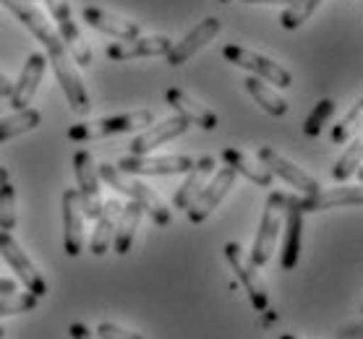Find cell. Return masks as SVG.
Returning a JSON list of instances; mask_svg holds the SVG:
<instances>
[{
  "mask_svg": "<svg viewBox=\"0 0 363 339\" xmlns=\"http://www.w3.org/2000/svg\"><path fill=\"white\" fill-rule=\"evenodd\" d=\"M0 3L42 42V47L48 52V63L52 66L55 76H58V84H60V89H63V94H66L71 110H74L76 115H86L91 108L89 94H86V86H84L82 76L76 74L74 63H71V55H68L66 42L60 40V34L50 26V21L42 16V11L34 6L32 0H0Z\"/></svg>",
  "mask_w": 363,
  "mask_h": 339,
  "instance_id": "1",
  "label": "cell"
},
{
  "mask_svg": "<svg viewBox=\"0 0 363 339\" xmlns=\"http://www.w3.org/2000/svg\"><path fill=\"white\" fill-rule=\"evenodd\" d=\"M99 178L108 183L110 188H116L118 193H125L131 201H136L144 212H147L149 217H152V222L160 224V227H167V224L173 222V214H170V209H167V204L162 199H160L155 190L149 188L147 183L141 180H133V178H128V175L123 173V170H118V165H99L97 167Z\"/></svg>",
  "mask_w": 363,
  "mask_h": 339,
  "instance_id": "2",
  "label": "cell"
},
{
  "mask_svg": "<svg viewBox=\"0 0 363 339\" xmlns=\"http://www.w3.org/2000/svg\"><path fill=\"white\" fill-rule=\"evenodd\" d=\"M152 120H155L152 110H131L123 115L99 117L91 123H76L68 128V141H97L108 139V136H118V133H131L152 125Z\"/></svg>",
  "mask_w": 363,
  "mask_h": 339,
  "instance_id": "3",
  "label": "cell"
},
{
  "mask_svg": "<svg viewBox=\"0 0 363 339\" xmlns=\"http://www.w3.org/2000/svg\"><path fill=\"white\" fill-rule=\"evenodd\" d=\"M282 217H285V193L272 190L264 204V214H262L254 246H251V256H248L259 269L269 264V258H272V251L277 246V238H280L282 230Z\"/></svg>",
  "mask_w": 363,
  "mask_h": 339,
  "instance_id": "4",
  "label": "cell"
},
{
  "mask_svg": "<svg viewBox=\"0 0 363 339\" xmlns=\"http://www.w3.org/2000/svg\"><path fill=\"white\" fill-rule=\"evenodd\" d=\"M223 58L230 60L233 66L243 68V71H251L256 79H262L267 84H274L280 89H288L293 84V74L288 68H282L280 63H274L272 58L267 55H259V52L248 50L243 45H225L223 47Z\"/></svg>",
  "mask_w": 363,
  "mask_h": 339,
  "instance_id": "5",
  "label": "cell"
},
{
  "mask_svg": "<svg viewBox=\"0 0 363 339\" xmlns=\"http://www.w3.org/2000/svg\"><path fill=\"white\" fill-rule=\"evenodd\" d=\"M225 258H228L230 269L235 272V277L240 280V285L246 287L254 311H259V314L267 311L269 308V292H267V285L262 280V274H259V266L246 256V251L240 248L238 243H225Z\"/></svg>",
  "mask_w": 363,
  "mask_h": 339,
  "instance_id": "6",
  "label": "cell"
},
{
  "mask_svg": "<svg viewBox=\"0 0 363 339\" xmlns=\"http://www.w3.org/2000/svg\"><path fill=\"white\" fill-rule=\"evenodd\" d=\"M233 183H235V170L233 167H220L217 173H212V178L206 180V185L199 190V196L189 204L186 217L191 224H201L209 219V214L215 212L220 204L225 201V196L230 193Z\"/></svg>",
  "mask_w": 363,
  "mask_h": 339,
  "instance_id": "7",
  "label": "cell"
},
{
  "mask_svg": "<svg viewBox=\"0 0 363 339\" xmlns=\"http://www.w3.org/2000/svg\"><path fill=\"white\" fill-rule=\"evenodd\" d=\"M0 256L6 258V264L13 269L21 285H24L29 292H34L37 298H45L48 295V282L42 277V272L34 266V261L26 256V251L21 248V243H18L11 232H3L0 230Z\"/></svg>",
  "mask_w": 363,
  "mask_h": 339,
  "instance_id": "8",
  "label": "cell"
},
{
  "mask_svg": "<svg viewBox=\"0 0 363 339\" xmlns=\"http://www.w3.org/2000/svg\"><path fill=\"white\" fill-rule=\"evenodd\" d=\"M74 173L79 183V199H82L84 219H97L102 212V193H99V173L97 165L86 149H79L74 154Z\"/></svg>",
  "mask_w": 363,
  "mask_h": 339,
  "instance_id": "9",
  "label": "cell"
},
{
  "mask_svg": "<svg viewBox=\"0 0 363 339\" xmlns=\"http://www.w3.org/2000/svg\"><path fill=\"white\" fill-rule=\"evenodd\" d=\"M288 201L303 214L327 212L340 207H363V183L361 185H337V188L319 190L314 196H288Z\"/></svg>",
  "mask_w": 363,
  "mask_h": 339,
  "instance_id": "10",
  "label": "cell"
},
{
  "mask_svg": "<svg viewBox=\"0 0 363 339\" xmlns=\"http://www.w3.org/2000/svg\"><path fill=\"white\" fill-rule=\"evenodd\" d=\"M45 3H48V11H50V16H52V21L58 24L60 40L66 42V47H68V52L74 55V60L84 68L91 66V50H89V45L84 42L79 26H76L68 0H45Z\"/></svg>",
  "mask_w": 363,
  "mask_h": 339,
  "instance_id": "11",
  "label": "cell"
},
{
  "mask_svg": "<svg viewBox=\"0 0 363 339\" xmlns=\"http://www.w3.org/2000/svg\"><path fill=\"white\" fill-rule=\"evenodd\" d=\"M196 159L186 154H167V157H149V154H128L118 159V170L125 175H183L194 167Z\"/></svg>",
  "mask_w": 363,
  "mask_h": 339,
  "instance_id": "12",
  "label": "cell"
},
{
  "mask_svg": "<svg viewBox=\"0 0 363 339\" xmlns=\"http://www.w3.org/2000/svg\"><path fill=\"white\" fill-rule=\"evenodd\" d=\"M259 162H262V165H264L274 178L285 180L290 188L301 190L303 196H314V193L322 190V185L316 183V178H311L306 170H301L298 165H293L290 159H285L280 151H274L272 146H262V149H259Z\"/></svg>",
  "mask_w": 363,
  "mask_h": 339,
  "instance_id": "13",
  "label": "cell"
},
{
  "mask_svg": "<svg viewBox=\"0 0 363 339\" xmlns=\"http://www.w3.org/2000/svg\"><path fill=\"white\" fill-rule=\"evenodd\" d=\"M173 47L170 37L165 34H155V37H133V40H121L113 42L105 55L110 60H118V63H125V60H139V58H162L167 55Z\"/></svg>",
  "mask_w": 363,
  "mask_h": 339,
  "instance_id": "14",
  "label": "cell"
},
{
  "mask_svg": "<svg viewBox=\"0 0 363 339\" xmlns=\"http://www.w3.org/2000/svg\"><path fill=\"white\" fill-rule=\"evenodd\" d=\"M217 34H220V18L215 16H206L204 21H199L194 29H191L186 37H183L181 42H175L173 47H170V52H167V66H183V63H189L194 55H196L201 47H206L209 42L215 40Z\"/></svg>",
  "mask_w": 363,
  "mask_h": 339,
  "instance_id": "15",
  "label": "cell"
},
{
  "mask_svg": "<svg viewBox=\"0 0 363 339\" xmlns=\"http://www.w3.org/2000/svg\"><path fill=\"white\" fill-rule=\"evenodd\" d=\"M303 212L296 209L288 201L285 193V217H282V251H280V266L285 272H293L301 261V248H303Z\"/></svg>",
  "mask_w": 363,
  "mask_h": 339,
  "instance_id": "16",
  "label": "cell"
},
{
  "mask_svg": "<svg viewBox=\"0 0 363 339\" xmlns=\"http://www.w3.org/2000/svg\"><path fill=\"white\" fill-rule=\"evenodd\" d=\"M60 207H63V251L71 258H76L84 251V212L79 190H63Z\"/></svg>",
  "mask_w": 363,
  "mask_h": 339,
  "instance_id": "17",
  "label": "cell"
},
{
  "mask_svg": "<svg viewBox=\"0 0 363 339\" xmlns=\"http://www.w3.org/2000/svg\"><path fill=\"white\" fill-rule=\"evenodd\" d=\"M45 68H48V55L32 52V55L26 58L24 68H21V76H18V81L13 84V91H11V97H9L11 108L13 110L29 108V102L34 100V94H37V89H40Z\"/></svg>",
  "mask_w": 363,
  "mask_h": 339,
  "instance_id": "18",
  "label": "cell"
},
{
  "mask_svg": "<svg viewBox=\"0 0 363 339\" xmlns=\"http://www.w3.org/2000/svg\"><path fill=\"white\" fill-rule=\"evenodd\" d=\"M189 125H191L189 120H183L181 115L167 117V120H162V123L149 125L147 131L139 133V136L128 144V149H131V154H149V151H155L157 146L167 144V141L183 136V133L189 131Z\"/></svg>",
  "mask_w": 363,
  "mask_h": 339,
  "instance_id": "19",
  "label": "cell"
},
{
  "mask_svg": "<svg viewBox=\"0 0 363 339\" xmlns=\"http://www.w3.org/2000/svg\"><path fill=\"white\" fill-rule=\"evenodd\" d=\"M167 105L175 110V115H181L183 120H189L191 125H199L204 131H215L217 128V115L209 108H204L201 102H196L191 94H186L183 89H167L165 91Z\"/></svg>",
  "mask_w": 363,
  "mask_h": 339,
  "instance_id": "20",
  "label": "cell"
},
{
  "mask_svg": "<svg viewBox=\"0 0 363 339\" xmlns=\"http://www.w3.org/2000/svg\"><path fill=\"white\" fill-rule=\"evenodd\" d=\"M82 16H84V21H86L89 26H94L97 32L118 37V40H133V37H139L141 34V26L136 24V21L116 16V13H110V11H105V8H97V6H86V8H82Z\"/></svg>",
  "mask_w": 363,
  "mask_h": 339,
  "instance_id": "21",
  "label": "cell"
},
{
  "mask_svg": "<svg viewBox=\"0 0 363 339\" xmlns=\"http://www.w3.org/2000/svg\"><path fill=\"white\" fill-rule=\"evenodd\" d=\"M123 212V204L118 199H108L102 201V212L97 217V224H94V230H91V238H89V251L94 256H105L113 246V238H116V224H118V217Z\"/></svg>",
  "mask_w": 363,
  "mask_h": 339,
  "instance_id": "22",
  "label": "cell"
},
{
  "mask_svg": "<svg viewBox=\"0 0 363 339\" xmlns=\"http://www.w3.org/2000/svg\"><path fill=\"white\" fill-rule=\"evenodd\" d=\"M212 173H215V157H201L194 162V167H191L189 173H186V180L178 185V190H175L173 196V207L175 209H189V204L199 196V190L204 188L206 180L212 178Z\"/></svg>",
  "mask_w": 363,
  "mask_h": 339,
  "instance_id": "23",
  "label": "cell"
},
{
  "mask_svg": "<svg viewBox=\"0 0 363 339\" xmlns=\"http://www.w3.org/2000/svg\"><path fill=\"white\" fill-rule=\"evenodd\" d=\"M220 157H223L225 165L235 170V175H243V178H248L251 183L262 185V188H269V185H272L274 175L269 173L259 159H254L251 154H246V151L235 149V146H228V149H223Z\"/></svg>",
  "mask_w": 363,
  "mask_h": 339,
  "instance_id": "24",
  "label": "cell"
},
{
  "mask_svg": "<svg viewBox=\"0 0 363 339\" xmlns=\"http://www.w3.org/2000/svg\"><path fill=\"white\" fill-rule=\"evenodd\" d=\"M144 217V209L131 201V204H123V212L118 217L116 224V238H113V251L118 256H125L133 246V238H136V230H139V222Z\"/></svg>",
  "mask_w": 363,
  "mask_h": 339,
  "instance_id": "25",
  "label": "cell"
},
{
  "mask_svg": "<svg viewBox=\"0 0 363 339\" xmlns=\"http://www.w3.org/2000/svg\"><path fill=\"white\" fill-rule=\"evenodd\" d=\"M246 91L251 94V100H254L259 108L264 110L267 115L282 117L285 113H288V102L282 100L280 94H277V91H274L267 81H262V79H256V76H248V79H246Z\"/></svg>",
  "mask_w": 363,
  "mask_h": 339,
  "instance_id": "26",
  "label": "cell"
},
{
  "mask_svg": "<svg viewBox=\"0 0 363 339\" xmlns=\"http://www.w3.org/2000/svg\"><path fill=\"white\" fill-rule=\"evenodd\" d=\"M40 125H42L40 110H34V108L16 110L13 115L0 117V144L9 139H16V136H21V133L34 131V128H40Z\"/></svg>",
  "mask_w": 363,
  "mask_h": 339,
  "instance_id": "27",
  "label": "cell"
},
{
  "mask_svg": "<svg viewBox=\"0 0 363 339\" xmlns=\"http://www.w3.org/2000/svg\"><path fill=\"white\" fill-rule=\"evenodd\" d=\"M363 165V133L358 136V139L347 146L345 151H342V157L335 162V170H332V178L337 183H345L347 178H353L355 170Z\"/></svg>",
  "mask_w": 363,
  "mask_h": 339,
  "instance_id": "28",
  "label": "cell"
},
{
  "mask_svg": "<svg viewBox=\"0 0 363 339\" xmlns=\"http://www.w3.org/2000/svg\"><path fill=\"white\" fill-rule=\"evenodd\" d=\"M319 6H322V0H293V3H288V8L282 11V16H280L282 29H288V32L301 29L308 18L314 16V11L319 8Z\"/></svg>",
  "mask_w": 363,
  "mask_h": 339,
  "instance_id": "29",
  "label": "cell"
},
{
  "mask_svg": "<svg viewBox=\"0 0 363 339\" xmlns=\"http://www.w3.org/2000/svg\"><path fill=\"white\" fill-rule=\"evenodd\" d=\"M361 131H363V97L355 102L353 108H350V113L332 128V141H335V144H345L350 136H355V133H361Z\"/></svg>",
  "mask_w": 363,
  "mask_h": 339,
  "instance_id": "30",
  "label": "cell"
},
{
  "mask_svg": "<svg viewBox=\"0 0 363 339\" xmlns=\"http://www.w3.org/2000/svg\"><path fill=\"white\" fill-rule=\"evenodd\" d=\"M40 306V298L34 295V292H11V295H0V318L3 316H18V314H26V311H34V308Z\"/></svg>",
  "mask_w": 363,
  "mask_h": 339,
  "instance_id": "31",
  "label": "cell"
},
{
  "mask_svg": "<svg viewBox=\"0 0 363 339\" xmlns=\"http://www.w3.org/2000/svg\"><path fill=\"white\" fill-rule=\"evenodd\" d=\"M0 230H16V188L11 183L0 185Z\"/></svg>",
  "mask_w": 363,
  "mask_h": 339,
  "instance_id": "32",
  "label": "cell"
},
{
  "mask_svg": "<svg viewBox=\"0 0 363 339\" xmlns=\"http://www.w3.org/2000/svg\"><path fill=\"white\" fill-rule=\"evenodd\" d=\"M335 115V102L332 100H319L314 105V110H311V115L306 117V123H303V133L306 136H319L322 133V128L327 123H330V117Z\"/></svg>",
  "mask_w": 363,
  "mask_h": 339,
  "instance_id": "33",
  "label": "cell"
},
{
  "mask_svg": "<svg viewBox=\"0 0 363 339\" xmlns=\"http://www.w3.org/2000/svg\"><path fill=\"white\" fill-rule=\"evenodd\" d=\"M97 337L99 339H144L139 331H128L123 326H118V323H110V321H102L97 326Z\"/></svg>",
  "mask_w": 363,
  "mask_h": 339,
  "instance_id": "34",
  "label": "cell"
},
{
  "mask_svg": "<svg viewBox=\"0 0 363 339\" xmlns=\"http://www.w3.org/2000/svg\"><path fill=\"white\" fill-rule=\"evenodd\" d=\"M68 337L71 339H99V337H94L84 323H71V326H68Z\"/></svg>",
  "mask_w": 363,
  "mask_h": 339,
  "instance_id": "35",
  "label": "cell"
},
{
  "mask_svg": "<svg viewBox=\"0 0 363 339\" xmlns=\"http://www.w3.org/2000/svg\"><path fill=\"white\" fill-rule=\"evenodd\" d=\"M16 289H18V282L16 280L0 277V295H11V292H16Z\"/></svg>",
  "mask_w": 363,
  "mask_h": 339,
  "instance_id": "36",
  "label": "cell"
},
{
  "mask_svg": "<svg viewBox=\"0 0 363 339\" xmlns=\"http://www.w3.org/2000/svg\"><path fill=\"white\" fill-rule=\"evenodd\" d=\"M11 91H13V81L6 74H0V97H11Z\"/></svg>",
  "mask_w": 363,
  "mask_h": 339,
  "instance_id": "37",
  "label": "cell"
},
{
  "mask_svg": "<svg viewBox=\"0 0 363 339\" xmlns=\"http://www.w3.org/2000/svg\"><path fill=\"white\" fill-rule=\"evenodd\" d=\"M243 3H262V6H288L293 0H243Z\"/></svg>",
  "mask_w": 363,
  "mask_h": 339,
  "instance_id": "38",
  "label": "cell"
},
{
  "mask_svg": "<svg viewBox=\"0 0 363 339\" xmlns=\"http://www.w3.org/2000/svg\"><path fill=\"white\" fill-rule=\"evenodd\" d=\"M3 183H9V170H6V167H0V185H3Z\"/></svg>",
  "mask_w": 363,
  "mask_h": 339,
  "instance_id": "39",
  "label": "cell"
},
{
  "mask_svg": "<svg viewBox=\"0 0 363 339\" xmlns=\"http://www.w3.org/2000/svg\"><path fill=\"white\" fill-rule=\"evenodd\" d=\"M355 175H358V178H361V183H363V165L358 167V170H355Z\"/></svg>",
  "mask_w": 363,
  "mask_h": 339,
  "instance_id": "40",
  "label": "cell"
},
{
  "mask_svg": "<svg viewBox=\"0 0 363 339\" xmlns=\"http://www.w3.org/2000/svg\"><path fill=\"white\" fill-rule=\"evenodd\" d=\"M280 339H298V337H293V334H282Z\"/></svg>",
  "mask_w": 363,
  "mask_h": 339,
  "instance_id": "41",
  "label": "cell"
},
{
  "mask_svg": "<svg viewBox=\"0 0 363 339\" xmlns=\"http://www.w3.org/2000/svg\"><path fill=\"white\" fill-rule=\"evenodd\" d=\"M3 337H6V329H3V326H0V339H3Z\"/></svg>",
  "mask_w": 363,
  "mask_h": 339,
  "instance_id": "42",
  "label": "cell"
},
{
  "mask_svg": "<svg viewBox=\"0 0 363 339\" xmlns=\"http://www.w3.org/2000/svg\"><path fill=\"white\" fill-rule=\"evenodd\" d=\"M220 3H230V0H220Z\"/></svg>",
  "mask_w": 363,
  "mask_h": 339,
  "instance_id": "43",
  "label": "cell"
}]
</instances>
